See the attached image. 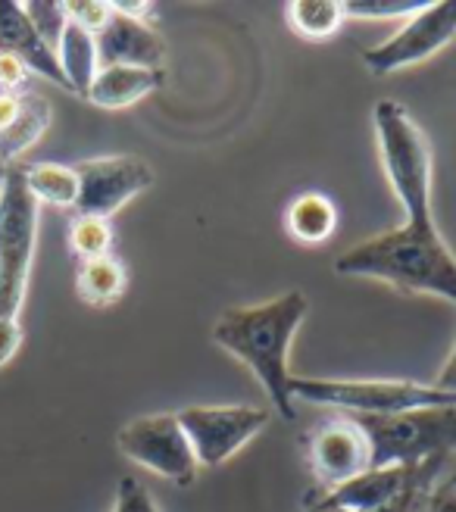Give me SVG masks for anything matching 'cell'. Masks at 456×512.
<instances>
[{
    "instance_id": "8fae6325",
    "label": "cell",
    "mask_w": 456,
    "mask_h": 512,
    "mask_svg": "<svg viewBox=\"0 0 456 512\" xmlns=\"http://www.w3.org/2000/svg\"><path fill=\"white\" fill-rule=\"evenodd\" d=\"M113 10V7H110ZM97 66H138V69H163L166 44L147 22L110 13L107 25L94 35Z\"/></svg>"
},
{
    "instance_id": "603a6c76",
    "label": "cell",
    "mask_w": 456,
    "mask_h": 512,
    "mask_svg": "<svg viewBox=\"0 0 456 512\" xmlns=\"http://www.w3.org/2000/svg\"><path fill=\"white\" fill-rule=\"evenodd\" d=\"M22 13L35 25V32L44 38V44L57 54V44L66 29V10L63 4H50V0H35V4H22Z\"/></svg>"
},
{
    "instance_id": "7a4b0ae2",
    "label": "cell",
    "mask_w": 456,
    "mask_h": 512,
    "mask_svg": "<svg viewBox=\"0 0 456 512\" xmlns=\"http://www.w3.org/2000/svg\"><path fill=\"white\" fill-rule=\"evenodd\" d=\"M310 313V300L303 291H285L275 300L257 306H232L213 325V344L225 353H232L238 363H244L263 391L269 394L272 406L285 422L297 419V406L291 394V369L288 356L297 328Z\"/></svg>"
},
{
    "instance_id": "4316f807",
    "label": "cell",
    "mask_w": 456,
    "mask_h": 512,
    "mask_svg": "<svg viewBox=\"0 0 456 512\" xmlns=\"http://www.w3.org/2000/svg\"><path fill=\"white\" fill-rule=\"evenodd\" d=\"M29 82V66L13 54H0V94H19Z\"/></svg>"
},
{
    "instance_id": "3957f363",
    "label": "cell",
    "mask_w": 456,
    "mask_h": 512,
    "mask_svg": "<svg viewBox=\"0 0 456 512\" xmlns=\"http://www.w3.org/2000/svg\"><path fill=\"white\" fill-rule=\"evenodd\" d=\"M369 438L372 466H422L444 463L456 450V403L450 406H425L410 413L391 416H353Z\"/></svg>"
},
{
    "instance_id": "4dcf8cb0",
    "label": "cell",
    "mask_w": 456,
    "mask_h": 512,
    "mask_svg": "<svg viewBox=\"0 0 456 512\" xmlns=\"http://www.w3.org/2000/svg\"><path fill=\"white\" fill-rule=\"evenodd\" d=\"M435 388H441V391H447V394H456V344H453V350H450V360L444 363L441 378H438Z\"/></svg>"
},
{
    "instance_id": "52a82bcc",
    "label": "cell",
    "mask_w": 456,
    "mask_h": 512,
    "mask_svg": "<svg viewBox=\"0 0 456 512\" xmlns=\"http://www.w3.org/2000/svg\"><path fill=\"white\" fill-rule=\"evenodd\" d=\"M175 419L200 469L222 466L269 425V413L260 406H188Z\"/></svg>"
},
{
    "instance_id": "5bb4252c",
    "label": "cell",
    "mask_w": 456,
    "mask_h": 512,
    "mask_svg": "<svg viewBox=\"0 0 456 512\" xmlns=\"http://www.w3.org/2000/svg\"><path fill=\"white\" fill-rule=\"evenodd\" d=\"M160 85H163V69L104 66V69H97L85 100L104 110H122V107L138 104L141 97L157 91Z\"/></svg>"
},
{
    "instance_id": "7c38bea8",
    "label": "cell",
    "mask_w": 456,
    "mask_h": 512,
    "mask_svg": "<svg viewBox=\"0 0 456 512\" xmlns=\"http://www.w3.org/2000/svg\"><path fill=\"white\" fill-rule=\"evenodd\" d=\"M416 469V466H413ZM407 466H385V469H366L363 475L350 478L332 491H316L310 494V509L319 506H335V509H350V512H375L385 503H391L413 475Z\"/></svg>"
},
{
    "instance_id": "83f0119b",
    "label": "cell",
    "mask_w": 456,
    "mask_h": 512,
    "mask_svg": "<svg viewBox=\"0 0 456 512\" xmlns=\"http://www.w3.org/2000/svg\"><path fill=\"white\" fill-rule=\"evenodd\" d=\"M19 344H22V325H19V319H0V369H4L13 360Z\"/></svg>"
},
{
    "instance_id": "ac0fdd59",
    "label": "cell",
    "mask_w": 456,
    "mask_h": 512,
    "mask_svg": "<svg viewBox=\"0 0 456 512\" xmlns=\"http://www.w3.org/2000/svg\"><path fill=\"white\" fill-rule=\"evenodd\" d=\"M57 63H60V72L66 79V88L75 91L79 97L88 94L94 75H97V44H94V35H88L79 25L66 22L63 29V38L57 44Z\"/></svg>"
},
{
    "instance_id": "cb8c5ba5",
    "label": "cell",
    "mask_w": 456,
    "mask_h": 512,
    "mask_svg": "<svg viewBox=\"0 0 456 512\" xmlns=\"http://www.w3.org/2000/svg\"><path fill=\"white\" fill-rule=\"evenodd\" d=\"M422 7L425 4H419V0H347L344 13L347 19H410Z\"/></svg>"
},
{
    "instance_id": "30bf717a",
    "label": "cell",
    "mask_w": 456,
    "mask_h": 512,
    "mask_svg": "<svg viewBox=\"0 0 456 512\" xmlns=\"http://www.w3.org/2000/svg\"><path fill=\"white\" fill-rule=\"evenodd\" d=\"M307 456L316 481L322 484L319 491H332L372 466L369 438L353 416L328 419L319 425L307 441Z\"/></svg>"
},
{
    "instance_id": "836d02e7",
    "label": "cell",
    "mask_w": 456,
    "mask_h": 512,
    "mask_svg": "<svg viewBox=\"0 0 456 512\" xmlns=\"http://www.w3.org/2000/svg\"><path fill=\"white\" fill-rule=\"evenodd\" d=\"M450 488H453V491H456V475H453V478H450Z\"/></svg>"
},
{
    "instance_id": "5b68a950",
    "label": "cell",
    "mask_w": 456,
    "mask_h": 512,
    "mask_svg": "<svg viewBox=\"0 0 456 512\" xmlns=\"http://www.w3.org/2000/svg\"><path fill=\"white\" fill-rule=\"evenodd\" d=\"M38 244V203L25 188L22 163L0 185V319H19Z\"/></svg>"
},
{
    "instance_id": "277c9868",
    "label": "cell",
    "mask_w": 456,
    "mask_h": 512,
    "mask_svg": "<svg viewBox=\"0 0 456 512\" xmlns=\"http://www.w3.org/2000/svg\"><path fill=\"white\" fill-rule=\"evenodd\" d=\"M291 394L300 403L341 409L350 416H391V413H410V409L425 406H450L456 394H447L435 384H416V381H382V378H294Z\"/></svg>"
},
{
    "instance_id": "e0dca14e",
    "label": "cell",
    "mask_w": 456,
    "mask_h": 512,
    "mask_svg": "<svg viewBox=\"0 0 456 512\" xmlns=\"http://www.w3.org/2000/svg\"><path fill=\"white\" fill-rule=\"evenodd\" d=\"M22 175H25V188H29L38 207L50 203V207L60 210H75V203H79V175H75L72 166L38 160V163H22Z\"/></svg>"
},
{
    "instance_id": "d4e9b609",
    "label": "cell",
    "mask_w": 456,
    "mask_h": 512,
    "mask_svg": "<svg viewBox=\"0 0 456 512\" xmlns=\"http://www.w3.org/2000/svg\"><path fill=\"white\" fill-rule=\"evenodd\" d=\"M66 10V19L72 25H79V29H85L88 35H97L100 29L107 25L110 19V4H97V0H82V4H63Z\"/></svg>"
},
{
    "instance_id": "f1b7e54d",
    "label": "cell",
    "mask_w": 456,
    "mask_h": 512,
    "mask_svg": "<svg viewBox=\"0 0 456 512\" xmlns=\"http://www.w3.org/2000/svg\"><path fill=\"white\" fill-rule=\"evenodd\" d=\"M110 7H113V13L138 19V22H147L150 16H154V4H147V0H113Z\"/></svg>"
},
{
    "instance_id": "d6a6232c",
    "label": "cell",
    "mask_w": 456,
    "mask_h": 512,
    "mask_svg": "<svg viewBox=\"0 0 456 512\" xmlns=\"http://www.w3.org/2000/svg\"><path fill=\"white\" fill-rule=\"evenodd\" d=\"M7 169H10V166H7L4 160H0V185H4V178H7Z\"/></svg>"
},
{
    "instance_id": "4fadbf2b",
    "label": "cell",
    "mask_w": 456,
    "mask_h": 512,
    "mask_svg": "<svg viewBox=\"0 0 456 512\" xmlns=\"http://www.w3.org/2000/svg\"><path fill=\"white\" fill-rule=\"evenodd\" d=\"M0 54L19 57L29 66V72H38L54 85L66 88L57 54L44 44V38L35 32V25L25 19L22 4H13V0H0Z\"/></svg>"
},
{
    "instance_id": "6da1fadb",
    "label": "cell",
    "mask_w": 456,
    "mask_h": 512,
    "mask_svg": "<svg viewBox=\"0 0 456 512\" xmlns=\"http://www.w3.org/2000/svg\"><path fill=\"white\" fill-rule=\"evenodd\" d=\"M375 141L403 222L344 250L335 272L375 278L403 294H428L456 306V256L432 213V144L397 100L375 104Z\"/></svg>"
},
{
    "instance_id": "2e32d148",
    "label": "cell",
    "mask_w": 456,
    "mask_h": 512,
    "mask_svg": "<svg viewBox=\"0 0 456 512\" xmlns=\"http://www.w3.org/2000/svg\"><path fill=\"white\" fill-rule=\"evenodd\" d=\"M285 228L294 241L307 244V247L325 244L338 228V207L332 203V197L307 191V194H300L288 203Z\"/></svg>"
},
{
    "instance_id": "ba28073f",
    "label": "cell",
    "mask_w": 456,
    "mask_h": 512,
    "mask_svg": "<svg viewBox=\"0 0 456 512\" xmlns=\"http://www.w3.org/2000/svg\"><path fill=\"white\" fill-rule=\"evenodd\" d=\"M453 38H456V0L425 4L419 13H413L403 22L400 32H394L382 44L369 47L363 54V66L382 79V75L432 60Z\"/></svg>"
},
{
    "instance_id": "8992f818",
    "label": "cell",
    "mask_w": 456,
    "mask_h": 512,
    "mask_svg": "<svg viewBox=\"0 0 456 512\" xmlns=\"http://www.w3.org/2000/svg\"><path fill=\"white\" fill-rule=\"evenodd\" d=\"M116 444L122 456H129L132 463H138L141 469L154 472L172 484H179V488H191L197 481L200 466L194 459V450L185 438L179 419L169 413L141 416L129 422L116 434Z\"/></svg>"
},
{
    "instance_id": "1f68e13d",
    "label": "cell",
    "mask_w": 456,
    "mask_h": 512,
    "mask_svg": "<svg viewBox=\"0 0 456 512\" xmlns=\"http://www.w3.org/2000/svg\"><path fill=\"white\" fill-rule=\"evenodd\" d=\"M310 512H350V509H335V506H319V509H310Z\"/></svg>"
},
{
    "instance_id": "d6986e66",
    "label": "cell",
    "mask_w": 456,
    "mask_h": 512,
    "mask_svg": "<svg viewBox=\"0 0 456 512\" xmlns=\"http://www.w3.org/2000/svg\"><path fill=\"white\" fill-rule=\"evenodd\" d=\"M285 19L294 35L307 41H328L341 32L347 13L338 0H294L285 10Z\"/></svg>"
},
{
    "instance_id": "9c48e42d",
    "label": "cell",
    "mask_w": 456,
    "mask_h": 512,
    "mask_svg": "<svg viewBox=\"0 0 456 512\" xmlns=\"http://www.w3.org/2000/svg\"><path fill=\"white\" fill-rule=\"evenodd\" d=\"M79 175V216L110 219L132 197L154 185V169L138 157H94L72 166Z\"/></svg>"
},
{
    "instance_id": "f546056e",
    "label": "cell",
    "mask_w": 456,
    "mask_h": 512,
    "mask_svg": "<svg viewBox=\"0 0 456 512\" xmlns=\"http://www.w3.org/2000/svg\"><path fill=\"white\" fill-rule=\"evenodd\" d=\"M428 512H456V491L450 488V481L435 484L432 500H428Z\"/></svg>"
},
{
    "instance_id": "7402d4cb",
    "label": "cell",
    "mask_w": 456,
    "mask_h": 512,
    "mask_svg": "<svg viewBox=\"0 0 456 512\" xmlns=\"http://www.w3.org/2000/svg\"><path fill=\"white\" fill-rule=\"evenodd\" d=\"M441 466L444 463H422L413 469L407 488H403L391 503H385L382 509L375 512H428V500H432V491H435V481L441 475Z\"/></svg>"
},
{
    "instance_id": "9a60e30c",
    "label": "cell",
    "mask_w": 456,
    "mask_h": 512,
    "mask_svg": "<svg viewBox=\"0 0 456 512\" xmlns=\"http://www.w3.org/2000/svg\"><path fill=\"white\" fill-rule=\"evenodd\" d=\"M50 119H54V113H50L47 100L35 91H22L16 116L0 128V160H4L7 166L19 163L22 153L41 141Z\"/></svg>"
},
{
    "instance_id": "ffe728a7",
    "label": "cell",
    "mask_w": 456,
    "mask_h": 512,
    "mask_svg": "<svg viewBox=\"0 0 456 512\" xmlns=\"http://www.w3.org/2000/svg\"><path fill=\"white\" fill-rule=\"evenodd\" d=\"M125 266L116 260V256H97V260H85L79 266V275H75V288L85 297V303L91 306H110L125 294Z\"/></svg>"
},
{
    "instance_id": "44dd1931",
    "label": "cell",
    "mask_w": 456,
    "mask_h": 512,
    "mask_svg": "<svg viewBox=\"0 0 456 512\" xmlns=\"http://www.w3.org/2000/svg\"><path fill=\"white\" fill-rule=\"evenodd\" d=\"M113 241H116V235H113L110 219L75 213V219L69 225V250L79 256V263L97 260V256H110Z\"/></svg>"
},
{
    "instance_id": "484cf974",
    "label": "cell",
    "mask_w": 456,
    "mask_h": 512,
    "mask_svg": "<svg viewBox=\"0 0 456 512\" xmlns=\"http://www.w3.org/2000/svg\"><path fill=\"white\" fill-rule=\"evenodd\" d=\"M113 512H160L150 491L135 478H122L116 488V506Z\"/></svg>"
}]
</instances>
